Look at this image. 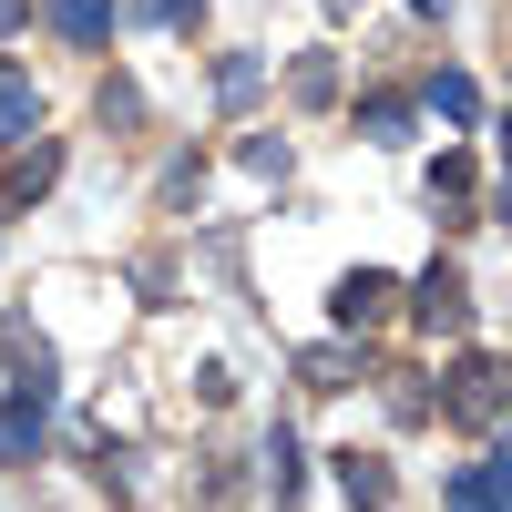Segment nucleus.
<instances>
[{"mask_svg":"<svg viewBox=\"0 0 512 512\" xmlns=\"http://www.w3.org/2000/svg\"><path fill=\"white\" fill-rule=\"evenodd\" d=\"M441 410L472 420V431H492V420H502V359H461L451 390H441Z\"/></svg>","mask_w":512,"mask_h":512,"instance_id":"nucleus-1","label":"nucleus"},{"mask_svg":"<svg viewBox=\"0 0 512 512\" xmlns=\"http://www.w3.org/2000/svg\"><path fill=\"white\" fill-rule=\"evenodd\" d=\"M41 400H52V390H31V379L0 400V461H11V472H31V461H41Z\"/></svg>","mask_w":512,"mask_h":512,"instance_id":"nucleus-2","label":"nucleus"},{"mask_svg":"<svg viewBox=\"0 0 512 512\" xmlns=\"http://www.w3.org/2000/svg\"><path fill=\"white\" fill-rule=\"evenodd\" d=\"M410 308H420V328H461V318H472V287H461V267H451V256L410 287Z\"/></svg>","mask_w":512,"mask_h":512,"instance_id":"nucleus-3","label":"nucleus"},{"mask_svg":"<svg viewBox=\"0 0 512 512\" xmlns=\"http://www.w3.org/2000/svg\"><path fill=\"white\" fill-rule=\"evenodd\" d=\"M41 21H52L72 52H103L113 41V0H41Z\"/></svg>","mask_w":512,"mask_h":512,"instance_id":"nucleus-4","label":"nucleus"},{"mask_svg":"<svg viewBox=\"0 0 512 512\" xmlns=\"http://www.w3.org/2000/svg\"><path fill=\"white\" fill-rule=\"evenodd\" d=\"M31 134H41V93H31V72H21V62H0V154L31 144Z\"/></svg>","mask_w":512,"mask_h":512,"instance_id":"nucleus-5","label":"nucleus"},{"mask_svg":"<svg viewBox=\"0 0 512 512\" xmlns=\"http://www.w3.org/2000/svg\"><path fill=\"white\" fill-rule=\"evenodd\" d=\"M390 277H379V267H359V277H338V328H379V318H390Z\"/></svg>","mask_w":512,"mask_h":512,"instance_id":"nucleus-6","label":"nucleus"},{"mask_svg":"<svg viewBox=\"0 0 512 512\" xmlns=\"http://www.w3.org/2000/svg\"><path fill=\"white\" fill-rule=\"evenodd\" d=\"M338 492H349V512H379V492H390V461H379V451H338Z\"/></svg>","mask_w":512,"mask_h":512,"instance_id":"nucleus-7","label":"nucleus"},{"mask_svg":"<svg viewBox=\"0 0 512 512\" xmlns=\"http://www.w3.org/2000/svg\"><path fill=\"white\" fill-rule=\"evenodd\" d=\"M451 512H502V451L461 461V482H451Z\"/></svg>","mask_w":512,"mask_h":512,"instance_id":"nucleus-8","label":"nucleus"},{"mask_svg":"<svg viewBox=\"0 0 512 512\" xmlns=\"http://www.w3.org/2000/svg\"><path fill=\"white\" fill-rule=\"evenodd\" d=\"M52 175H62V154H52V144H11V205H31Z\"/></svg>","mask_w":512,"mask_h":512,"instance_id":"nucleus-9","label":"nucleus"},{"mask_svg":"<svg viewBox=\"0 0 512 512\" xmlns=\"http://www.w3.org/2000/svg\"><path fill=\"white\" fill-rule=\"evenodd\" d=\"M0 338H11V359H21V379H31V390H52V338H41L31 318H11Z\"/></svg>","mask_w":512,"mask_h":512,"instance_id":"nucleus-10","label":"nucleus"},{"mask_svg":"<svg viewBox=\"0 0 512 512\" xmlns=\"http://www.w3.org/2000/svg\"><path fill=\"white\" fill-rule=\"evenodd\" d=\"M359 134H369V144H410V103H400V93H369V103H359Z\"/></svg>","mask_w":512,"mask_h":512,"instance_id":"nucleus-11","label":"nucleus"},{"mask_svg":"<svg viewBox=\"0 0 512 512\" xmlns=\"http://www.w3.org/2000/svg\"><path fill=\"white\" fill-rule=\"evenodd\" d=\"M431 113H441V123H482V93H472L461 72H441V82H431Z\"/></svg>","mask_w":512,"mask_h":512,"instance_id":"nucleus-12","label":"nucleus"},{"mask_svg":"<svg viewBox=\"0 0 512 512\" xmlns=\"http://www.w3.org/2000/svg\"><path fill=\"white\" fill-rule=\"evenodd\" d=\"M297 369H308V390H349V349H308Z\"/></svg>","mask_w":512,"mask_h":512,"instance_id":"nucleus-13","label":"nucleus"},{"mask_svg":"<svg viewBox=\"0 0 512 512\" xmlns=\"http://www.w3.org/2000/svg\"><path fill=\"white\" fill-rule=\"evenodd\" d=\"M267 482H277V502L297 492V441H287V431H267Z\"/></svg>","mask_w":512,"mask_h":512,"instance_id":"nucleus-14","label":"nucleus"},{"mask_svg":"<svg viewBox=\"0 0 512 512\" xmlns=\"http://www.w3.org/2000/svg\"><path fill=\"white\" fill-rule=\"evenodd\" d=\"M144 11H154V21H195L205 0H144Z\"/></svg>","mask_w":512,"mask_h":512,"instance_id":"nucleus-15","label":"nucleus"},{"mask_svg":"<svg viewBox=\"0 0 512 512\" xmlns=\"http://www.w3.org/2000/svg\"><path fill=\"white\" fill-rule=\"evenodd\" d=\"M410 11H451V0H410Z\"/></svg>","mask_w":512,"mask_h":512,"instance_id":"nucleus-16","label":"nucleus"}]
</instances>
